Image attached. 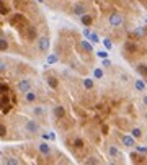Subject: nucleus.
I'll return each mask as SVG.
<instances>
[{"mask_svg":"<svg viewBox=\"0 0 147 165\" xmlns=\"http://www.w3.org/2000/svg\"><path fill=\"white\" fill-rule=\"evenodd\" d=\"M146 120H147V113H146Z\"/></svg>","mask_w":147,"mask_h":165,"instance_id":"f704fd0d","label":"nucleus"},{"mask_svg":"<svg viewBox=\"0 0 147 165\" xmlns=\"http://www.w3.org/2000/svg\"><path fill=\"white\" fill-rule=\"evenodd\" d=\"M35 113H36V115H41L43 110H41V108H36V110H35Z\"/></svg>","mask_w":147,"mask_h":165,"instance_id":"473e14b6","label":"nucleus"},{"mask_svg":"<svg viewBox=\"0 0 147 165\" xmlns=\"http://www.w3.org/2000/svg\"><path fill=\"white\" fill-rule=\"evenodd\" d=\"M35 100H36V93H35V92H31V90L26 92V102L31 103V102H35Z\"/></svg>","mask_w":147,"mask_h":165,"instance_id":"f8f14e48","label":"nucleus"},{"mask_svg":"<svg viewBox=\"0 0 147 165\" xmlns=\"http://www.w3.org/2000/svg\"><path fill=\"white\" fill-rule=\"evenodd\" d=\"M90 41H92V43H98V41H100V39H98V35L92 33V35H90Z\"/></svg>","mask_w":147,"mask_h":165,"instance_id":"bb28decb","label":"nucleus"},{"mask_svg":"<svg viewBox=\"0 0 147 165\" xmlns=\"http://www.w3.org/2000/svg\"><path fill=\"white\" fill-rule=\"evenodd\" d=\"M5 164H10V165H18L20 162H18V160H15V159H12V157H8V159H5Z\"/></svg>","mask_w":147,"mask_h":165,"instance_id":"5701e85b","label":"nucleus"},{"mask_svg":"<svg viewBox=\"0 0 147 165\" xmlns=\"http://www.w3.org/2000/svg\"><path fill=\"white\" fill-rule=\"evenodd\" d=\"M0 136H2V137L5 136V126H4V124H2V126H0Z\"/></svg>","mask_w":147,"mask_h":165,"instance_id":"cd10ccee","label":"nucleus"},{"mask_svg":"<svg viewBox=\"0 0 147 165\" xmlns=\"http://www.w3.org/2000/svg\"><path fill=\"white\" fill-rule=\"evenodd\" d=\"M84 35H85V38H90V35H92V33H90V31H88V30H87V28H85V30H84Z\"/></svg>","mask_w":147,"mask_h":165,"instance_id":"c756f323","label":"nucleus"},{"mask_svg":"<svg viewBox=\"0 0 147 165\" xmlns=\"http://www.w3.org/2000/svg\"><path fill=\"white\" fill-rule=\"evenodd\" d=\"M48 84H49V87H51V88H57V82H56V79H54V77H49Z\"/></svg>","mask_w":147,"mask_h":165,"instance_id":"a211bd4d","label":"nucleus"},{"mask_svg":"<svg viewBox=\"0 0 147 165\" xmlns=\"http://www.w3.org/2000/svg\"><path fill=\"white\" fill-rule=\"evenodd\" d=\"M84 87L87 88V90H92V88H93V80H90V79H85V80H84Z\"/></svg>","mask_w":147,"mask_h":165,"instance_id":"2eb2a0df","label":"nucleus"},{"mask_svg":"<svg viewBox=\"0 0 147 165\" xmlns=\"http://www.w3.org/2000/svg\"><path fill=\"white\" fill-rule=\"evenodd\" d=\"M7 48H8V43H7V39L4 38V35H2V38H0V49L7 51Z\"/></svg>","mask_w":147,"mask_h":165,"instance_id":"ddd939ff","label":"nucleus"},{"mask_svg":"<svg viewBox=\"0 0 147 165\" xmlns=\"http://www.w3.org/2000/svg\"><path fill=\"white\" fill-rule=\"evenodd\" d=\"M74 147H75V149H82V147H84V141H82L80 137H77V139L74 141Z\"/></svg>","mask_w":147,"mask_h":165,"instance_id":"4468645a","label":"nucleus"},{"mask_svg":"<svg viewBox=\"0 0 147 165\" xmlns=\"http://www.w3.org/2000/svg\"><path fill=\"white\" fill-rule=\"evenodd\" d=\"M122 142L128 147H133L134 146V136H122Z\"/></svg>","mask_w":147,"mask_h":165,"instance_id":"0eeeda50","label":"nucleus"},{"mask_svg":"<svg viewBox=\"0 0 147 165\" xmlns=\"http://www.w3.org/2000/svg\"><path fill=\"white\" fill-rule=\"evenodd\" d=\"M18 90H20L21 93L30 92V90H31V82H30V80H20V82H18Z\"/></svg>","mask_w":147,"mask_h":165,"instance_id":"f03ea898","label":"nucleus"},{"mask_svg":"<svg viewBox=\"0 0 147 165\" xmlns=\"http://www.w3.org/2000/svg\"><path fill=\"white\" fill-rule=\"evenodd\" d=\"M80 20H82V23H84L85 26L92 25V17H90V15H84V17H80Z\"/></svg>","mask_w":147,"mask_h":165,"instance_id":"1a4fd4ad","label":"nucleus"},{"mask_svg":"<svg viewBox=\"0 0 147 165\" xmlns=\"http://www.w3.org/2000/svg\"><path fill=\"white\" fill-rule=\"evenodd\" d=\"M137 72H139L141 75H144V77H147V66L139 64V66H137Z\"/></svg>","mask_w":147,"mask_h":165,"instance_id":"9d476101","label":"nucleus"},{"mask_svg":"<svg viewBox=\"0 0 147 165\" xmlns=\"http://www.w3.org/2000/svg\"><path fill=\"white\" fill-rule=\"evenodd\" d=\"M39 152L44 155H49L51 154V146H48L46 142H43V144H39Z\"/></svg>","mask_w":147,"mask_h":165,"instance_id":"423d86ee","label":"nucleus"},{"mask_svg":"<svg viewBox=\"0 0 147 165\" xmlns=\"http://www.w3.org/2000/svg\"><path fill=\"white\" fill-rule=\"evenodd\" d=\"M103 44H105L106 49H111V48H113V43L110 41V39H105V41H103Z\"/></svg>","mask_w":147,"mask_h":165,"instance_id":"393cba45","label":"nucleus"},{"mask_svg":"<svg viewBox=\"0 0 147 165\" xmlns=\"http://www.w3.org/2000/svg\"><path fill=\"white\" fill-rule=\"evenodd\" d=\"M134 87H136V90H139V92L146 90V84H144L142 80H136V82H134Z\"/></svg>","mask_w":147,"mask_h":165,"instance_id":"6e6552de","label":"nucleus"},{"mask_svg":"<svg viewBox=\"0 0 147 165\" xmlns=\"http://www.w3.org/2000/svg\"><path fill=\"white\" fill-rule=\"evenodd\" d=\"M7 8H5V5H4V2H2V15H7Z\"/></svg>","mask_w":147,"mask_h":165,"instance_id":"c85d7f7f","label":"nucleus"},{"mask_svg":"<svg viewBox=\"0 0 147 165\" xmlns=\"http://www.w3.org/2000/svg\"><path fill=\"white\" fill-rule=\"evenodd\" d=\"M85 164H90V165H97V164H100V160H98L97 157H90V159H87V160H85Z\"/></svg>","mask_w":147,"mask_h":165,"instance_id":"6ab92c4d","label":"nucleus"},{"mask_svg":"<svg viewBox=\"0 0 147 165\" xmlns=\"http://www.w3.org/2000/svg\"><path fill=\"white\" fill-rule=\"evenodd\" d=\"M93 75H95L97 79H102V77H103V70H102V69H95Z\"/></svg>","mask_w":147,"mask_h":165,"instance_id":"b1692460","label":"nucleus"},{"mask_svg":"<svg viewBox=\"0 0 147 165\" xmlns=\"http://www.w3.org/2000/svg\"><path fill=\"white\" fill-rule=\"evenodd\" d=\"M48 48H49V39L46 38H39V51H41V53H46V51H48Z\"/></svg>","mask_w":147,"mask_h":165,"instance_id":"39448f33","label":"nucleus"},{"mask_svg":"<svg viewBox=\"0 0 147 165\" xmlns=\"http://www.w3.org/2000/svg\"><path fill=\"white\" fill-rule=\"evenodd\" d=\"M26 36H28L30 39H35L36 38V31L31 28V26H28V35H26Z\"/></svg>","mask_w":147,"mask_h":165,"instance_id":"aec40b11","label":"nucleus"},{"mask_svg":"<svg viewBox=\"0 0 147 165\" xmlns=\"http://www.w3.org/2000/svg\"><path fill=\"white\" fill-rule=\"evenodd\" d=\"M82 48H84L85 51H88V53H92V44L85 39V41H82Z\"/></svg>","mask_w":147,"mask_h":165,"instance_id":"f3484780","label":"nucleus"},{"mask_svg":"<svg viewBox=\"0 0 147 165\" xmlns=\"http://www.w3.org/2000/svg\"><path fill=\"white\" fill-rule=\"evenodd\" d=\"M98 57H102V59H106V57H108V53H106V51H98Z\"/></svg>","mask_w":147,"mask_h":165,"instance_id":"a878e982","label":"nucleus"},{"mask_svg":"<svg viewBox=\"0 0 147 165\" xmlns=\"http://www.w3.org/2000/svg\"><path fill=\"white\" fill-rule=\"evenodd\" d=\"M144 105H146V106H147V95H146V97H144Z\"/></svg>","mask_w":147,"mask_h":165,"instance_id":"72a5a7b5","label":"nucleus"},{"mask_svg":"<svg viewBox=\"0 0 147 165\" xmlns=\"http://www.w3.org/2000/svg\"><path fill=\"white\" fill-rule=\"evenodd\" d=\"M48 62L49 64H56L57 62V56H54V54H49V56H48Z\"/></svg>","mask_w":147,"mask_h":165,"instance_id":"4be33fe9","label":"nucleus"},{"mask_svg":"<svg viewBox=\"0 0 147 165\" xmlns=\"http://www.w3.org/2000/svg\"><path fill=\"white\" fill-rule=\"evenodd\" d=\"M24 129L28 131V133H38L39 126L35 123V121H28V123H26V126H24Z\"/></svg>","mask_w":147,"mask_h":165,"instance_id":"20e7f679","label":"nucleus"},{"mask_svg":"<svg viewBox=\"0 0 147 165\" xmlns=\"http://www.w3.org/2000/svg\"><path fill=\"white\" fill-rule=\"evenodd\" d=\"M54 115H56V118H64V108L62 106H56L54 108Z\"/></svg>","mask_w":147,"mask_h":165,"instance_id":"9b49d317","label":"nucleus"},{"mask_svg":"<svg viewBox=\"0 0 147 165\" xmlns=\"http://www.w3.org/2000/svg\"><path fill=\"white\" fill-rule=\"evenodd\" d=\"M108 152H110V155H111V157H118L119 155V152H118V149L115 147V146H111V147L108 149Z\"/></svg>","mask_w":147,"mask_h":165,"instance_id":"dca6fc26","label":"nucleus"},{"mask_svg":"<svg viewBox=\"0 0 147 165\" xmlns=\"http://www.w3.org/2000/svg\"><path fill=\"white\" fill-rule=\"evenodd\" d=\"M72 12H74V15H79V17H84L85 15V7L82 4H75L72 7Z\"/></svg>","mask_w":147,"mask_h":165,"instance_id":"7ed1b4c3","label":"nucleus"},{"mask_svg":"<svg viewBox=\"0 0 147 165\" xmlns=\"http://www.w3.org/2000/svg\"><path fill=\"white\" fill-rule=\"evenodd\" d=\"M110 25L111 26H119V25H122V17L119 13H113V15H110Z\"/></svg>","mask_w":147,"mask_h":165,"instance_id":"f257e3e1","label":"nucleus"},{"mask_svg":"<svg viewBox=\"0 0 147 165\" xmlns=\"http://www.w3.org/2000/svg\"><path fill=\"white\" fill-rule=\"evenodd\" d=\"M131 134H133L134 137H137V139H139V137L142 136V131H141L139 128H134V129H133V133H131Z\"/></svg>","mask_w":147,"mask_h":165,"instance_id":"412c9836","label":"nucleus"},{"mask_svg":"<svg viewBox=\"0 0 147 165\" xmlns=\"http://www.w3.org/2000/svg\"><path fill=\"white\" fill-rule=\"evenodd\" d=\"M110 64H111V62H110L108 59H103V66H110Z\"/></svg>","mask_w":147,"mask_h":165,"instance_id":"2f4dec72","label":"nucleus"},{"mask_svg":"<svg viewBox=\"0 0 147 165\" xmlns=\"http://www.w3.org/2000/svg\"><path fill=\"white\" fill-rule=\"evenodd\" d=\"M2 92H4V93H5V92H8V87L5 84H2Z\"/></svg>","mask_w":147,"mask_h":165,"instance_id":"7c9ffc66","label":"nucleus"}]
</instances>
